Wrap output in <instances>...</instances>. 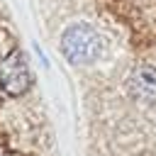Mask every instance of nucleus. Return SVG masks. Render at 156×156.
I'll return each mask as SVG.
<instances>
[{
	"label": "nucleus",
	"instance_id": "obj_1",
	"mask_svg": "<svg viewBox=\"0 0 156 156\" xmlns=\"http://www.w3.org/2000/svg\"><path fill=\"white\" fill-rule=\"evenodd\" d=\"M100 49H102V44H100L98 32L93 27H88V24H80V22L71 24L61 37V54L73 66L93 63L98 58Z\"/></svg>",
	"mask_w": 156,
	"mask_h": 156
},
{
	"label": "nucleus",
	"instance_id": "obj_2",
	"mask_svg": "<svg viewBox=\"0 0 156 156\" xmlns=\"http://www.w3.org/2000/svg\"><path fill=\"white\" fill-rule=\"evenodd\" d=\"M29 68L24 61V54L20 49L10 51L5 58H0V88L7 95H22L29 88Z\"/></svg>",
	"mask_w": 156,
	"mask_h": 156
},
{
	"label": "nucleus",
	"instance_id": "obj_3",
	"mask_svg": "<svg viewBox=\"0 0 156 156\" xmlns=\"http://www.w3.org/2000/svg\"><path fill=\"white\" fill-rule=\"evenodd\" d=\"M129 93L139 102H156V68L154 66H139L129 76Z\"/></svg>",
	"mask_w": 156,
	"mask_h": 156
}]
</instances>
